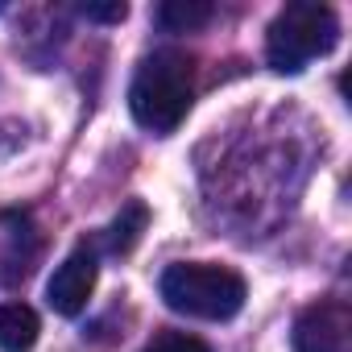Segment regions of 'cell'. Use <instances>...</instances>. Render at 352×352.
<instances>
[{
	"label": "cell",
	"mask_w": 352,
	"mask_h": 352,
	"mask_svg": "<svg viewBox=\"0 0 352 352\" xmlns=\"http://www.w3.org/2000/svg\"><path fill=\"white\" fill-rule=\"evenodd\" d=\"M42 257V232L30 212L0 208V286L21 282Z\"/></svg>",
	"instance_id": "5b68a950"
},
{
	"label": "cell",
	"mask_w": 352,
	"mask_h": 352,
	"mask_svg": "<svg viewBox=\"0 0 352 352\" xmlns=\"http://www.w3.org/2000/svg\"><path fill=\"white\" fill-rule=\"evenodd\" d=\"M145 224H149V208L145 204H124L120 208V216L108 224V236H104V245H108V253H129L137 241H141V232H145Z\"/></svg>",
	"instance_id": "9c48e42d"
},
{
	"label": "cell",
	"mask_w": 352,
	"mask_h": 352,
	"mask_svg": "<svg viewBox=\"0 0 352 352\" xmlns=\"http://www.w3.org/2000/svg\"><path fill=\"white\" fill-rule=\"evenodd\" d=\"M79 13L87 21H124L129 17V9L120 5V0H112V5H79Z\"/></svg>",
	"instance_id": "8fae6325"
},
{
	"label": "cell",
	"mask_w": 352,
	"mask_h": 352,
	"mask_svg": "<svg viewBox=\"0 0 352 352\" xmlns=\"http://www.w3.org/2000/svg\"><path fill=\"white\" fill-rule=\"evenodd\" d=\"M38 311L25 302H0V352H30L38 344Z\"/></svg>",
	"instance_id": "52a82bcc"
},
{
	"label": "cell",
	"mask_w": 352,
	"mask_h": 352,
	"mask_svg": "<svg viewBox=\"0 0 352 352\" xmlns=\"http://www.w3.org/2000/svg\"><path fill=\"white\" fill-rule=\"evenodd\" d=\"M212 13L216 9L208 5V0H166V5L157 9V25L170 30V34H191V30L208 25Z\"/></svg>",
	"instance_id": "ba28073f"
},
{
	"label": "cell",
	"mask_w": 352,
	"mask_h": 352,
	"mask_svg": "<svg viewBox=\"0 0 352 352\" xmlns=\"http://www.w3.org/2000/svg\"><path fill=\"white\" fill-rule=\"evenodd\" d=\"M166 307H174L179 315H191V319H232L241 307H245V278L228 265H216V261H179L170 265L157 282Z\"/></svg>",
	"instance_id": "7a4b0ae2"
},
{
	"label": "cell",
	"mask_w": 352,
	"mask_h": 352,
	"mask_svg": "<svg viewBox=\"0 0 352 352\" xmlns=\"http://www.w3.org/2000/svg\"><path fill=\"white\" fill-rule=\"evenodd\" d=\"M96 274H100V265H96V245H75L71 253H67V261L54 270V278L46 282V298H50V307L58 311V315H79L83 307H87V298H91V290H96Z\"/></svg>",
	"instance_id": "8992f818"
},
{
	"label": "cell",
	"mask_w": 352,
	"mask_h": 352,
	"mask_svg": "<svg viewBox=\"0 0 352 352\" xmlns=\"http://www.w3.org/2000/svg\"><path fill=\"white\" fill-rule=\"evenodd\" d=\"M195 100V63L183 50H157L149 54L129 87L133 120L149 133H174Z\"/></svg>",
	"instance_id": "6da1fadb"
},
{
	"label": "cell",
	"mask_w": 352,
	"mask_h": 352,
	"mask_svg": "<svg viewBox=\"0 0 352 352\" xmlns=\"http://www.w3.org/2000/svg\"><path fill=\"white\" fill-rule=\"evenodd\" d=\"M340 38V21L327 5H315V0H294V5H286L270 34H265V58L274 71L282 75H294L302 71L311 58L327 54Z\"/></svg>",
	"instance_id": "3957f363"
},
{
	"label": "cell",
	"mask_w": 352,
	"mask_h": 352,
	"mask_svg": "<svg viewBox=\"0 0 352 352\" xmlns=\"http://www.w3.org/2000/svg\"><path fill=\"white\" fill-rule=\"evenodd\" d=\"M294 352H352V311L340 298L311 302L294 319Z\"/></svg>",
	"instance_id": "277c9868"
},
{
	"label": "cell",
	"mask_w": 352,
	"mask_h": 352,
	"mask_svg": "<svg viewBox=\"0 0 352 352\" xmlns=\"http://www.w3.org/2000/svg\"><path fill=\"white\" fill-rule=\"evenodd\" d=\"M141 352H212L199 336H191V331H174V327H166V331H157Z\"/></svg>",
	"instance_id": "30bf717a"
}]
</instances>
